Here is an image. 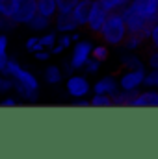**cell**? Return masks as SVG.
I'll use <instances>...</instances> for the list:
<instances>
[{"label":"cell","instance_id":"obj_34","mask_svg":"<svg viewBox=\"0 0 158 159\" xmlns=\"http://www.w3.org/2000/svg\"><path fill=\"white\" fill-rule=\"evenodd\" d=\"M75 4H77V0H56V7H58V11H62V13L71 11V9L75 7Z\"/></svg>","mask_w":158,"mask_h":159},{"label":"cell","instance_id":"obj_28","mask_svg":"<svg viewBox=\"0 0 158 159\" xmlns=\"http://www.w3.org/2000/svg\"><path fill=\"white\" fill-rule=\"evenodd\" d=\"M17 0H0V15L2 17H11L15 11Z\"/></svg>","mask_w":158,"mask_h":159},{"label":"cell","instance_id":"obj_2","mask_svg":"<svg viewBox=\"0 0 158 159\" xmlns=\"http://www.w3.org/2000/svg\"><path fill=\"white\" fill-rule=\"evenodd\" d=\"M101 41L104 44H108L110 48H119L121 43L125 41V37L128 35V30H126V24L123 20V15L121 13H108L101 32L97 34Z\"/></svg>","mask_w":158,"mask_h":159},{"label":"cell","instance_id":"obj_14","mask_svg":"<svg viewBox=\"0 0 158 159\" xmlns=\"http://www.w3.org/2000/svg\"><path fill=\"white\" fill-rule=\"evenodd\" d=\"M91 4H93V0H77L75 7L71 9V15L75 17V20H77V24L80 28H84L86 22H87L89 11H91Z\"/></svg>","mask_w":158,"mask_h":159},{"label":"cell","instance_id":"obj_11","mask_svg":"<svg viewBox=\"0 0 158 159\" xmlns=\"http://www.w3.org/2000/svg\"><path fill=\"white\" fill-rule=\"evenodd\" d=\"M119 91V83H117V76L114 74H104L97 80L95 83H91V93H99V94H116Z\"/></svg>","mask_w":158,"mask_h":159},{"label":"cell","instance_id":"obj_31","mask_svg":"<svg viewBox=\"0 0 158 159\" xmlns=\"http://www.w3.org/2000/svg\"><path fill=\"white\" fill-rule=\"evenodd\" d=\"M143 87H153V89L158 91V70H147L145 72Z\"/></svg>","mask_w":158,"mask_h":159},{"label":"cell","instance_id":"obj_6","mask_svg":"<svg viewBox=\"0 0 158 159\" xmlns=\"http://www.w3.org/2000/svg\"><path fill=\"white\" fill-rule=\"evenodd\" d=\"M108 13H110V11L106 9V6L102 4V0H93L91 11H89L87 22H86V28H87L93 35H97V34L101 32V28H102V24H104Z\"/></svg>","mask_w":158,"mask_h":159},{"label":"cell","instance_id":"obj_4","mask_svg":"<svg viewBox=\"0 0 158 159\" xmlns=\"http://www.w3.org/2000/svg\"><path fill=\"white\" fill-rule=\"evenodd\" d=\"M65 93L71 96V98H84V96H89L91 93V81L86 74H78L77 70L71 72L67 78H65Z\"/></svg>","mask_w":158,"mask_h":159},{"label":"cell","instance_id":"obj_7","mask_svg":"<svg viewBox=\"0 0 158 159\" xmlns=\"http://www.w3.org/2000/svg\"><path fill=\"white\" fill-rule=\"evenodd\" d=\"M36 13H37V0H17L11 19L17 22V26H26Z\"/></svg>","mask_w":158,"mask_h":159},{"label":"cell","instance_id":"obj_8","mask_svg":"<svg viewBox=\"0 0 158 159\" xmlns=\"http://www.w3.org/2000/svg\"><path fill=\"white\" fill-rule=\"evenodd\" d=\"M147 70H123L117 78L119 89L123 91H140L143 89V80Z\"/></svg>","mask_w":158,"mask_h":159},{"label":"cell","instance_id":"obj_26","mask_svg":"<svg viewBox=\"0 0 158 159\" xmlns=\"http://www.w3.org/2000/svg\"><path fill=\"white\" fill-rule=\"evenodd\" d=\"M13 93V78L7 74H0V96Z\"/></svg>","mask_w":158,"mask_h":159},{"label":"cell","instance_id":"obj_9","mask_svg":"<svg viewBox=\"0 0 158 159\" xmlns=\"http://www.w3.org/2000/svg\"><path fill=\"white\" fill-rule=\"evenodd\" d=\"M128 6L143 15L151 24L158 20V0H130Z\"/></svg>","mask_w":158,"mask_h":159},{"label":"cell","instance_id":"obj_32","mask_svg":"<svg viewBox=\"0 0 158 159\" xmlns=\"http://www.w3.org/2000/svg\"><path fill=\"white\" fill-rule=\"evenodd\" d=\"M15 106H19V98L15 96V94H4V96H0V107H15Z\"/></svg>","mask_w":158,"mask_h":159},{"label":"cell","instance_id":"obj_10","mask_svg":"<svg viewBox=\"0 0 158 159\" xmlns=\"http://www.w3.org/2000/svg\"><path fill=\"white\" fill-rule=\"evenodd\" d=\"M52 28H54L58 34H71V32H75V30H80V26L77 24L75 17L71 15V11H67V13L58 11V13L54 15V19H52Z\"/></svg>","mask_w":158,"mask_h":159},{"label":"cell","instance_id":"obj_20","mask_svg":"<svg viewBox=\"0 0 158 159\" xmlns=\"http://www.w3.org/2000/svg\"><path fill=\"white\" fill-rule=\"evenodd\" d=\"M37 13L48 17V19H54V15L58 13L56 0H37Z\"/></svg>","mask_w":158,"mask_h":159},{"label":"cell","instance_id":"obj_12","mask_svg":"<svg viewBox=\"0 0 158 159\" xmlns=\"http://www.w3.org/2000/svg\"><path fill=\"white\" fill-rule=\"evenodd\" d=\"M119 65L123 70H147L145 67V59L138 54V52H125L119 57Z\"/></svg>","mask_w":158,"mask_h":159},{"label":"cell","instance_id":"obj_37","mask_svg":"<svg viewBox=\"0 0 158 159\" xmlns=\"http://www.w3.org/2000/svg\"><path fill=\"white\" fill-rule=\"evenodd\" d=\"M75 107H89V98L87 96H84V98H73V102H71Z\"/></svg>","mask_w":158,"mask_h":159},{"label":"cell","instance_id":"obj_17","mask_svg":"<svg viewBox=\"0 0 158 159\" xmlns=\"http://www.w3.org/2000/svg\"><path fill=\"white\" fill-rule=\"evenodd\" d=\"M138 91H123L119 89L116 94H112V104L117 107H132V102L136 98Z\"/></svg>","mask_w":158,"mask_h":159},{"label":"cell","instance_id":"obj_16","mask_svg":"<svg viewBox=\"0 0 158 159\" xmlns=\"http://www.w3.org/2000/svg\"><path fill=\"white\" fill-rule=\"evenodd\" d=\"M26 26H28V28H30V32H34V34H43V32H47V30H50V28H52V19H48V17H45V15L36 13V15L32 17V20H30Z\"/></svg>","mask_w":158,"mask_h":159},{"label":"cell","instance_id":"obj_30","mask_svg":"<svg viewBox=\"0 0 158 159\" xmlns=\"http://www.w3.org/2000/svg\"><path fill=\"white\" fill-rule=\"evenodd\" d=\"M145 67H149V70H158V48H151L145 59Z\"/></svg>","mask_w":158,"mask_h":159},{"label":"cell","instance_id":"obj_24","mask_svg":"<svg viewBox=\"0 0 158 159\" xmlns=\"http://www.w3.org/2000/svg\"><path fill=\"white\" fill-rule=\"evenodd\" d=\"M101 61H97L95 57H89L87 61H86V65L82 67V70H84V74L86 76H97L99 74V70H101Z\"/></svg>","mask_w":158,"mask_h":159},{"label":"cell","instance_id":"obj_18","mask_svg":"<svg viewBox=\"0 0 158 159\" xmlns=\"http://www.w3.org/2000/svg\"><path fill=\"white\" fill-rule=\"evenodd\" d=\"M145 43L147 41L141 39L140 35H134V34H128L126 37H125V41L121 43V46L119 48H123L125 52H140L143 46H145Z\"/></svg>","mask_w":158,"mask_h":159},{"label":"cell","instance_id":"obj_19","mask_svg":"<svg viewBox=\"0 0 158 159\" xmlns=\"http://www.w3.org/2000/svg\"><path fill=\"white\" fill-rule=\"evenodd\" d=\"M9 57H11V56H9V41H7V34H0V74H4Z\"/></svg>","mask_w":158,"mask_h":159},{"label":"cell","instance_id":"obj_22","mask_svg":"<svg viewBox=\"0 0 158 159\" xmlns=\"http://www.w3.org/2000/svg\"><path fill=\"white\" fill-rule=\"evenodd\" d=\"M89 106H91V107H112L114 104H112V96L93 93L91 98H89Z\"/></svg>","mask_w":158,"mask_h":159},{"label":"cell","instance_id":"obj_29","mask_svg":"<svg viewBox=\"0 0 158 159\" xmlns=\"http://www.w3.org/2000/svg\"><path fill=\"white\" fill-rule=\"evenodd\" d=\"M17 28V22L11 17H0V34H9Z\"/></svg>","mask_w":158,"mask_h":159},{"label":"cell","instance_id":"obj_5","mask_svg":"<svg viewBox=\"0 0 158 159\" xmlns=\"http://www.w3.org/2000/svg\"><path fill=\"white\" fill-rule=\"evenodd\" d=\"M91 50H93V41L89 39H78L73 43L69 56V65L73 67V70H82L86 61L91 57Z\"/></svg>","mask_w":158,"mask_h":159},{"label":"cell","instance_id":"obj_13","mask_svg":"<svg viewBox=\"0 0 158 159\" xmlns=\"http://www.w3.org/2000/svg\"><path fill=\"white\" fill-rule=\"evenodd\" d=\"M132 107H158V91L153 87H147L145 91H138Z\"/></svg>","mask_w":158,"mask_h":159},{"label":"cell","instance_id":"obj_38","mask_svg":"<svg viewBox=\"0 0 158 159\" xmlns=\"http://www.w3.org/2000/svg\"><path fill=\"white\" fill-rule=\"evenodd\" d=\"M0 17H2V15H0Z\"/></svg>","mask_w":158,"mask_h":159},{"label":"cell","instance_id":"obj_23","mask_svg":"<svg viewBox=\"0 0 158 159\" xmlns=\"http://www.w3.org/2000/svg\"><path fill=\"white\" fill-rule=\"evenodd\" d=\"M56 39H58V32L54 30H47V32H43V34H39V43L43 48H47V50H50L54 44H56Z\"/></svg>","mask_w":158,"mask_h":159},{"label":"cell","instance_id":"obj_1","mask_svg":"<svg viewBox=\"0 0 158 159\" xmlns=\"http://www.w3.org/2000/svg\"><path fill=\"white\" fill-rule=\"evenodd\" d=\"M4 74L13 78V93L19 100H26L30 104L39 100V80L34 72L24 69L17 59L9 57Z\"/></svg>","mask_w":158,"mask_h":159},{"label":"cell","instance_id":"obj_21","mask_svg":"<svg viewBox=\"0 0 158 159\" xmlns=\"http://www.w3.org/2000/svg\"><path fill=\"white\" fill-rule=\"evenodd\" d=\"M91 57H95V59H97V61H101V63L108 61V57H110V46H108V44H104V43H101V44H93Z\"/></svg>","mask_w":158,"mask_h":159},{"label":"cell","instance_id":"obj_25","mask_svg":"<svg viewBox=\"0 0 158 159\" xmlns=\"http://www.w3.org/2000/svg\"><path fill=\"white\" fill-rule=\"evenodd\" d=\"M130 0H102V4L106 6V9L110 13H121L126 6H128Z\"/></svg>","mask_w":158,"mask_h":159},{"label":"cell","instance_id":"obj_33","mask_svg":"<svg viewBox=\"0 0 158 159\" xmlns=\"http://www.w3.org/2000/svg\"><path fill=\"white\" fill-rule=\"evenodd\" d=\"M147 43L151 44V48H158V20L151 24V30H149Z\"/></svg>","mask_w":158,"mask_h":159},{"label":"cell","instance_id":"obj_36","mask_svg":"<svg viewBox=\"0 0 158 159\" xmlns=\"http://www.w3.org/2000/svg\"><path fill=\"white\" fill-rule=\"evenodd\" d=\"M34 59L36 61H41V63H47L50 57H52V54H50V50H47V48H41V50H36L34 54Z\"/></svg>","mask_w":158,"mask_h":159},{"label":"cell","instance_id":"obj_3","mask_svg":"<svg viewBox=\"0 0 158 159\" xmlns=\"http://www.w3.org/2000/svg\"><path fill=\"white\" fill-rule=\"evenodd\" d=\"M121 15H123V20H125V24H126L128 34L140 35L141 39L147 41L149 30H151V22H149L143 15H140V13H138L134 7H130V6H126V7L121 11Z\"/></svg>","mask_w":158,"mask_h":159},{"label":"cell","instance_id":"obj_27","mask_svg":"<svg viewBox=\"0 0 158 159\" xmlns=\"http://www.w3.org/2000/svg\"><path fill=\"white\" fill-rule=\"evenodd\" d=\"M41 48H43V46H41V43H39V34L30 35V37L26 39V43H24V50L30 52V54H34L36 50H41Z\"/></svg>","mask_w":158,"mask_h":159},{"label":"cell","instance_id":"obj_35","mask_svg":"<svg viewBox=\"0 0 158 159\" xmlns=\"http://www.w3.org/2000/svg\"><path fill=\"white\" fill-rule=\"evenodd\" d=\"M56 43L63 48V50H67V48H71L73 46V39H71V34H58V39Z\"/></svg>","mask_w":158,"mask_h":159},{"label":"cell","instance_id":"obj_15","mask_svg":"<svg viewBox=\"0 0 158 159\" xmlns=\"http://www.w3.org/2000/svg\"><path fill=\"white\" fill-rule=\"evenodd\" d=\"M63 78H65V74L60 65H47L43 70V80L47 85H60Z\"/></svg>","mask_w":158,"mask_h":159}]
</instances>
